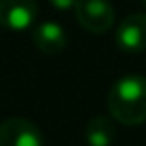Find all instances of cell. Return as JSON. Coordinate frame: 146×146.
I'll return each instance as SVG.
<instances>
[{
  "instance_id": "cell-1",
  "label": "cell",
  "mask_w": 146,
  "mask_h": 146,
  "mask_svg": "<svg viewBox=\"0 0 146 146\" xmlns=\"http://www.w3.org/2000/svg\"><path fill=\"white\" fill-rule=\"evenodd\" d=\"M107 109L115 122L139 126L146 122V76L126 74L111 85Z\"/></svg>"
},
{
  "instance_id": "cell-2",
  "label": "cell",
  "mask_w": 146,
  "mask_h": 146,
  "mask_svg": "<svg viewBox=\"0 0 146 146\" xmlns=\"http://www.w3.org/2000/svg\"><path fill=\"white\" fill-rule=\"evenodd\" d=\"M76 21L91 33H107L115 24V7L109 0H78L74 6Z\"/></svg>"
},
{
  "instance_id": "cell-3",
  "label": "cell",
  "mask_w": 146,
  "mask_h": 146,
  "mask_svg": "<svg viewBox=\"0 0 146 146\" xmlns=\"http://www.w3.org/2000/svg\"><path fill=\"white\" fill-rule=\"evenodd\" d=\"M0 146H44V137L32 120L9 117L0 124Z\"/></svg>"
},
{
  "instance_id": "cell-4",
  "label": "cell",
  "mask_w": 146,
  "mask_h": 146,
  "mask_svg": "<svg viewBox=\"0 0 146 146\" xmlns=\"http://www.w3.org/2000/svg\"><path fill=\"white\" fill-rule=\"evenodd\" d=\"M35 0H0V26L9 32H24L35 26Z\"/></svg>"
},
{
  "instance_id": "cell-5",
  "label": "cell",
  "mask_w": 146,
  "mask_h": 146,
  "mask_svg": "<svg viewBox=\"0 0 146 146\" xmlns=\"http://www.w3.org/2000/svg\"><path fill=\"white\" fill-rule=\"evenodd\" d=\"M115 43L126 54L146 50V13H131L122 19L115 30Z\"/></svg>"
},
{
  "instance_id": "cell-6",
  "label": "cell",
  "mask_w": 146,
  "mask_h": 146,
  "mask_svg": "<svg viewBox=\"0 0 146 146\" xmlns=\"http://www.w3.org/2000/svg\"><path fill=\"white\" fill-rule=\"evenodd\" d=\"M32 41L46 56H56L63 52L67 46V32L65 28L56 21H44L33 26L32 32Z\"/></svg>"
},
{
  "instance_id": "cell-7",
  "label": "cell",
  "mask_w": 146,
  "mask_h": 146,
  "mask_svg": "<svg viewBox=\"0 0 146 146\" xmlns=\"http://www.w3.org/2000/svg\"><path fill=\"white\" fill-rule=\"evenodd\" d=\"M85 141L89 146H113L117 141L115 118L106 115H94L85 126Z\"/></svg>"
},
{
  "instance_id": "cell-8",
  "label": "cell",
  "mask_w": 146,
  "mask_h": 146,
  "mask_svg": "<svg viewBox=\"0 0 146 146\" xmlns=\"http://www.w3.org/2000/svg\"><path fill=\"white\" fill-rule=\"evenodd\" d=\"M76 2L78 0H50V4H52L56 9L59 11H68V9H74Z\"/></svg>"
},
{
  "instance_id": "cell-9",
  "label": "cell",
  "mask_w": 146,
  "mask_h": 146,
  "mask_svg": "<svg viewBox=\"0 0 146 146\" xmlns=\"http://www.w3.org/2000/svg\"><path fill=\"white\" fill-rule=\"evenodd\" d=\"M141 2H143V6H144V9H146V0H141Z\"/></svg>"
}]
</instances>
